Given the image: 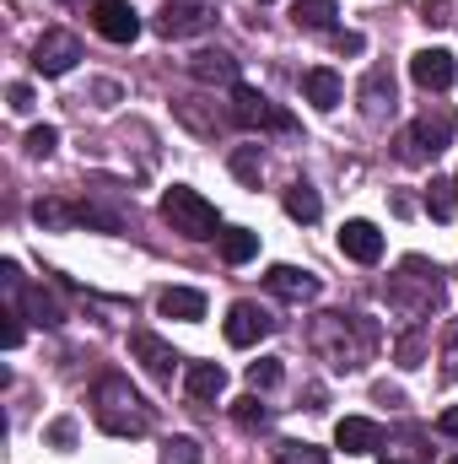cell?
<instances>
[{"mask_svg":"<svg viewBox=\"0 0 458 464\" xmlns=\"http://www.w3.org/2000/svg\"><path fill=\"white\" fill-rule=\"evenodd\" d=\"M383 330L367 314H313L308 324V351L319 362H329V372H361L377 356Z\"/></svg>","mask_w":458,"mask_h":464,"instance_id":"obj_1","label":"cell"},{"mask_svg":"<svg viewBox=\"0 0 458 464\" xmlns=\"http://www.w3.org/2000/svg\"><path fill=\"white\" fill-rule=\"evenodd\" d=\"M443 297H448V281H443V270H437L432 259H421V254H410V259L399 265V276H388V308L399 314L405 330H410V324H426L432 314H443Z\"/></svg>","mask_w":458,"mask_h":464,"instance_id":"obj_2","label":"cell"},{"mask_svg":"<svg viewBox=\"0 0 458 464\" xmlns=\"http://www.w3.org/2000/svg\"><path fill=\"white\" fill-rule=\"evenodd\" d=\"M92 421L109 438H146L151 432V405L140 400V389H129V378L103 372L92 383Z\"/></svg>","mask_w":458,"mask_h":464,"instance_id":"obj_3","label":"cell"},{"mask_svg":"<svg viewBox=\"0 0 458 464\" xmlns=\"http://www.w3.org/2000/svg\"><path fill=\"white\" fill-rule=\"evenodd\" d=\"M162 217H167V227L178 232V237H195V243L222 237V217H216V206H211L200 189H189V184H173V189L162 195Z\"/></svg>","mask_w":458,"mask_h":464,"instance_id":"obj_4","label":"cell"},{"mask_svg":"<svg viewBox=\"0 0 458 464\" xmlns=\"http://www.w3.org/2000/svg\"><path fill=\"white\" fill-rule=\"evenodd\" d=\"M453 146V119L448 114H421L399 135V162H432Z\"/></svg>","mask_w":458,"mask_h":464,"instance_id":"obj_5","label":"cell"},{"mask_svg":"<svg viewBox=\"0 0 458 464\" xmlns=\"http://www.w3.org/2000/svg\"><path fill=\"white\" fill-rule=\"evenodd\" d=\"M227 119L237 124V130H291V114H281L259 87H232V109H227Z\"/></svg>","mask_w":458,"mask_h":464,"instance_id":"obj_6","label":"cell"},{"mask_svg":"<svg viewBox=\"0 0 458 464\" xmlns=\"http://www.w3.org/2000/svg\"><path fill=\"white\" fill-rule=\"evenodd\" d=\"M211 27H216L211 0H167V5L157 11V33H162V38H200V33H211Z\"/></svg>","mask_w":458,"mask_h":464,"instance_id":"obj_7","label":"cell"},{"mask_svg":"<svg viewBox=\"0 0 458 464\" xmlns=\"http://www.w3.org/2000/svg\"><path fill=\"white\" fill-rule=\"evenodd\" d=\"M76 60H81V38L65 33V27H49V33L38 38V49H33L38 76H65V71H76Z\"/></svg>","mask_w":458,"mask_h":464,"instance_id":"obj_8","label":"cell"},{"mask_svg":"<svg viewBox=\"0 0 458 464\" xmlns=\"http://www.w3.org/2000/svg\"><path fill=\"white\" fill-rule=\"evenodd\" d=\"M129 351H135V362H140L157 383H173V372H184V356L167 346L162 335H151V330H135V335H129Z\"/></svg>","mask_w":458,"mask_h":464,"instance_id":"obj_9","label":"cell"},{"mask_svg":"<svg viewBox=\"0 0 458 464\" xmlns=\"http://www.w3.org/2000/svg\"><path fill=\"white\" fill-rule=\"evenodd\" d=\"M356 103H361V114L372 119V124L394 119V109H399V98H394V71H388V65H372L367 82L356 87Z\"/></svg>","mask_w":458,"mask_h":464,"instance_id":"obj_10","label":"cell"},{"mask_svg":"<svg viewBox=\"0 0 458 464\" xmlns=\"http://www.w3.org/2000/svg\"><path fill=\"white\" fill-rule=\"evenodd\" d=\"M92 27L109 44H135L140 38V16H135L129 0H92Z\"/></svg>","mask_w":458,"mask_h":464,"instance_id":"obj_11","label":"cell"},{"mask_svg":"<svg viewBox=\"0 0 458 464\" xmlns=\"http://www.w3.org/2000/svg\"><path fill=\"white\" fill-rule=\"evenodd\" d=\"M264 335H275L270 308H259V303H232L227 308V341L232 346H259Z\"/></svg>","mask_w":458,"mask_h":464,"instance_id":"obj_12","label":"cell"},{"mask_svg":"<svg viewBox=\"0 0 458 464\" xmlns=\"http://www.w3.org/2000/svg\"><path fill=\"white\" fill-rule=\"evenodd\" d=\"M264 286H270L275 297H286V303H313V297L324 292V281H319L313 270H297V265H270V270H264Z\"/></svg>","mask_w":458,"mask_h":464,"instance_id":"obj_13","label":"cell"},{"mask_svg":"<svg viewBox=\"0 0 458 464\" xmlns=\"http://www.w3.org/2000/svg\"><path fill=\"white\" fill-rule=\"evenodd\" d=\"M410 76H415V87H426V92H443V87H453L458 65L448 49H421L415 60H410Z\"/></svg>","mask_w":458,"mask_h":464,"instance_id":"obj_14","label":"cell"},{"mask_svg":"<svg viewBox=\"0 0 458 464\" xmlns=\"http://www.w3.org/2000/svg\"><path fill=\"white\" fill-rule=\"evenodd\" d=\"M340 248H345V259H356V265H377L383 259V232L356 217V222L340 227Z\"/></svg>","mask_w":458,"mask_h":464,"instance_id":"obj_15","label":"cell"},{"mask_svg":"<svg viewBox=\"0 0 458 464\" xmlns=\"http://www.w3.org/2000/svg\"><path fill=\"white\" fill-rule=\"evenodd\" d=\"M189 76L205 87H237V60L227 49H200V54H189Z\"/></svg>","mask_w":458,"mask_h":464,"instance_id":"obj_16","label":"cell"},{"mask_svg":"<svg viewBox=\"0 0 458 464\" xmlns=\"http://www.w3.org/2000/svg\"><path fill=\"white\" fill-rule=\"evenodd\" d=\"M335 443H340L345 454H377L383 449V427L367 421V416H345L340 427H335Z\"/></svg>","mask_w":458,"mask_h":464,"instance_id":"obj_17","label":"cell"},{"mask_svg":"<svg viewBox=\"0 0 458 464\" xmlns=\"http://www.w3.org/2000/svg\"><path fill=\"white\" fill-rule=\"evenodd\" d=\"M302 92H308V103H313V109H324V114L345 103V82L329 71V65H313V71L302 76Z\"/></svg>","mask_w":458,"mask_h":464,"instance_id":"obj_18","label":"cell"},{"mask_svg":"<svg viewBox=\"0 0 458 464\" xmlns=\"http://www.w3.org/2000/svg\"><path fill=\"white\" fill-rule=\"evenodd\" d=\"M157 314L195 324V319H205V292H195V286H167V292L157 297Z\"/></svg>","mask_w":458,"mask_h":464,"instance_id":"obj_19","label":"cell"},{"mask_svg":"<svg viewBox=\"0 0 458 464\" xmlns=\"http://www.w3.org/2000/svg\"><path fill=\"white\" fill-rule=\"evenodd\" d=\"M184 389H189V400H222V389H227L222 362H189L184 367Z\"/></svg>","mask_w":458,"mask_h":464,"instance_id":"obj_20","label":"cell"},{"mask_svg":"<svg viewBox=\"0 0 458 464\" xmlns=\"http://www.w3.org/2000/svg\"><path fill=\"white\" fill-rule=\"evenodd\" d=\"M340 11H335V0H291V22L297 27H308V33H329V22H335Z\"/></svg>","mask_w":458,"mask_h":464,"instance_id":"obj_21","label":"cell"},{"mask_svg":"<svg viewBox=\"0 0 458 464\" xmlns=\"http://www.w3.org/2000/svg\"><path fill=\"white\" fill-rule=\"evenodd\" d=\"M200 103H205V98H178V103H173V114L184 119V124H189L195 135H216V130H222L227 119L216 114V109H200Z\"/></svg>","mask_w":458,"mask_h":464,"instance_id":"obj_22","label":"cell"},{"mask_svg":"<svg viewBox=\"0 0 458 464\" xmlns=\"http://www.w3.org/2000/svg\"><path fill=\"white\" fill-rule=\"evenodd\" d=\"M286 217H297V222H319V217H324V200H319V189L297 179V184L286 189Z\"/></svg>","mask_w":458,"mask_h":464,"instance_id":"obj_23","label":"cell"},{"mask_svg":"<svg viewBox=\"0 0 458 464\" xmlns=\"http://www.w3.org/2000/svg\"><path fill=\"white\" fill-rule=\"evenodd\" d=\"M383 464H426V449H421V432H399V438H383Z\"/></svg>","mask_w":458,"mask_h":464,"instance_id":"obj_24","label":"cell"},{"mask_svg":"<svg viewBox=\"0 0 458 464\" xmlns=\"http://www.w3.org/2000/svg\"><path fill=\"white\" fill-rule=\"evenodd\" d=\"M253 254H259V232H248V227L222 232V259H227V265H248Z\"/></svg>","mask_w":458,"mask_h":464,"instance_id":"obj_25","label":"cell"},{"mask_svg":"<svg viewBox=\"0 0 458 464\" xmlns=\"http://www.w3.org/2000/svg\"><path fill=\"white\" fill-rule=\"evenodd\" d=\"M426 211H432V222H453V211H458V184L453 179H432V189H426Z\"/></svg>","mask_w":458,"mask_h":464,"instance_id":"obj_26","label":"cell"},{"mask_svg":"<svg viewBox=\"0 0 458 464\" xmlns=\"http://www.w3.org/2000/svg\"><path fill=\"white\" fill-rule=\"evenodd\" d=\"M394 362H399V367H421V362H426V324H410V330L394 341Z\"/></svg>","mask_w":458,"mask_h":464,"instance_id":"obj_27","label":"cell"},{"mask_svg":"<svg viewBox=\"0 0 458 464\" xmlns=\"http://www.w3.org/2000/svg\"><path fill=\"white\" fill-rule=\"evenodd\" d=\"M227 162L243 184H259V173H264V151H259V146H232Z\"/></svg>","mask_w":458,"mask_h":464,"instance_id":"obj_28","label":"cell"},{"mask_svg":"<svg viewBox=\"0 0 458 464\" xmlns=\"http://www.w3.org/2000/svg\"><path fill=\"white\" fill-rule=\"evenodd\" d=\"M232 421H237L243 432H264V427H270V411L248 394V400H237V405H232Z\"/></svg>","mask_w":458,"mask_h":464,"instance_id":"obj_29","label":"cell"},{"mask_svg":"<svg viewBox=\"0 0 458 464\" xmlns=\"http://www.w3.org/2000/svg\"><path fill=\"white\" fill-rule=\"evenodd\" d=\"M157 459H162V464H205V454H200V443H195V438H167Z\"/></svg>","mask_w":458,"mask_h":464,"instance_id":"obj_30","label":"cell"},{"mask_svg":"<svg viewBox=\"0 0 458 464\" xmlns=\"http://www.w3.org/2000/svg\"><path fill=\"white\" fill-rule=\"evenodd\" d=\"M275 464H329V454L313 443H275Z\"/></svg>","mask_w":458,"mask_h":464,"instance_id":"obj_31","label":"cell"},{"mask_svg":"<svg viewBox=\"0 0 458 464\" xmlns=\"http://www.w3.org/2000/svg\"><path fill=\"white\" fill-rule=\"evenodd\" d=\"M33 217H38V227H71V222H76V206H65V200H38Z\"/></svg>","mask_w":458,"mask_h":464,"instance_id":"obj_32","label":"cell"},{"mask_svg":"<svg viewBox=\"0 0 458 464\" xmlns=\"http://www.w3.org/2000/svg\"><path fill=\"white\" fill-rule=\"evenodd\" d=\"M275 383H281V362H275V356L248 362V389H275Z\"/></svg>","mask_w":458,"mask_h":464,"instance_id":"obj_33","label":"cell"},{"mask_svg":"<svg viewBox=\"0 0 458 464\" xmlns=\"http://www.w3.org/2000/svg\"><path fill=\"white\" fill-rule=\"evenodd\" d=\"M437 362H443V378H453L458 383V319H448V330H443V351H437Z\"/></svg>","mask_w":458,"mask_h":464,"instance_id":"obj_34","label":"cell"},{"mask_svg":"<svg viewBox=\"0 0 458 464\" xmlns=\"http://www.w3.org/2000/svg\"><path fill=\"white\" fill-rule=\"evenodd\" d=\"M0 319H5V324H0V346L16 351V346H22V308H16V303H5V308H0Z\"/></svg>","mask_w":458,"mask_h":464,"instance_id":"obj_35","label":"cell"},{"mask_svg":"<svg viewBox=\"0 0 458 464\" xmlns=\"http://www.w3.org/2000/svg\"><path fill=\"white\" fill-rule=\"evenodd\" d=\"M60 146V130L54 124H38V130H27V157H49Z\"/></svg>","mask_w":458,"mask_h":464,"instance_id":"obj_36","label":"cell"},{"mask_svg":"<svg viewBox=\"0 0 458 464\" xmlns=\"http://www.w3.org/2000/svg\"><path fill=\"white\" fill-rule=\"evenodd\" d=\"M458 11V0H421V22H432V27H448Z\"/></svg>","mask_w":458,"mask_h":464,"instance_id":"obj_37","label":"cell"},{"mask_svg":"<svg viewBox=\"0 0 458 464\" xmlns=\"http://www.w3.org/2000/svg\"><path fill=\"white\" fill-rule=\"evenodd\" d=\"M49 443L71 449V443H76V421H71V416H65V421H54V427H49Z\"/></svg>","mask_w":458,"mask_h":464,"instance_id":"obj_38","label":"cell"},{"mask_svg":"<svg viewBox=\"0 0 458 464\" xmlns=\"http://www.w3.org/2000/svg\"><path fill=\"white\" fill-rule=\"evenodd\" d=\"M5 98H11V114H27V109H33V87H22V82H16Z\"/></svg>","mask_w":458,"mask_h":464,"instance_id":"obj_39","label":"cell"},{"mask_svg":"<svg viewBox=\"0 0 458 464\" xmlns=\"http://www.w3.org/2000/svg\"><path fill=\"white\" fill-rule=\"evenodd\" d=\"M335 49H340V54H361L367 38H361V33H335Z\"/></svg>","mask_w":458,"mask_h":464,"instance_id":"obj_40","label":"cell"},{"mask_svg":"<svg viewBox=\"0 0 458 464\" xmlns=\"http://www.w3.org/2000/svg\"><path fill=\"white\" fill-rule=\"evenodd\" d=\"M437 432H443V438H458V405H448V411L437 416Z\"/></svg>","mask_w":458,"mask_h":464,"instance_id":"obj_41","label":"cell"},{"mask_svg":"<svg viewBox=\"0 0 458 464\" xmlns=\"http://www.w3.org/2000/svg\"><path fill=\"white\" fill-rule=\"evenodd\" d=\"M448 464H458V454H453V459H448Z\"/></svg>","mask_w":458,"mask_h":464,"instance_id":"obj_42","label":"cell"},{"mask_svg":"<svg viewBox=\"0 0 458 464\" xmlns=\"http://www.w3.org/2000/svg\"><path fill=\"white\" fill-rule=\"evenodd\" d=\"M65 5H76V0H65Z\"/></svg>","mask_w":458,"mask_h":464,"instance_id":"obj_43","label":"cell"},{"mask_svg":"<svg viewBox=\"0 0 458 464\" xmlns=\"http://www.w3.org/2000/svg\"><path fill=\"white\" fill-rule=\"evenodd\" d=\"M259 5H270V0H259Z\"/></svg>","mask_w":458,"mask_h":464,"instance_id":"obj_44","label":"cell"},{"mask_svg":"<svg viewBox=\"0 0 458 464\" xmlns=\"http://www.w3.org/2000/svg\"><path fill=\"white\" fill-rule=\"evenodd\" d=\"M453 184H458V179H453Z\"/></svg>","mask_w":458,"mask_h":464,"instance_id":"obj_45","label":"cell"}]
</instances>
